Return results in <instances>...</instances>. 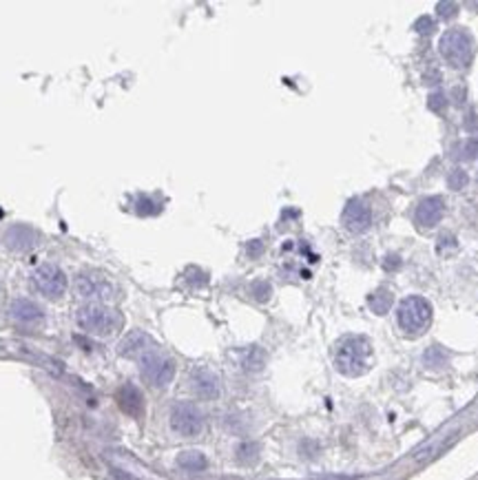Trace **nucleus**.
<instances>
[{
	"label": "nucleus",
	"instance_id": "1",
	"mask_svg": "<svg viewBox=\"0 0 478 480\" xmlns=\"http://www.w3.org/2000/svg\"><path fill=\"white\" fill-rule=\"evenodd\" d=\"M372 363H374V347L366 337L350 335V337H343L335 345V368L343 376L366 374L372 368Z\"/></svg>",
	"mask_w": 478,
	"mask_h": 480
},
{
	"label": "nucleus",
	"instance_id": "2",
	"mask_svg": "<svg viewBox=\"0 0 478 480\" xmlns=\"http://www.w3.org/2000/svg\"><path fill=\"white\" fill-rule=\"evenodd\" d=\"M438 49H441V56L448 60V64H452L454 69H467L476 54V42L470 31H465L463 27H456V29H448L441 36Z\"/></svg>",
	"mask_w": 478,
	"mask_h": 480
},
{
	"label": "nucleus",
	"instance_id": "3",
	"mask_svg": "<svg viewBox=\"0 0 478 480\" xmlns=\"http://www.w3.org/2000/svg\"><path fill=\"white\" fill-rule=\"evenodd\" d=\"M78 323L89 335L111 337L120 330L122 317H120V312H115L102 304H89L78 310Z\"/></svg>",
	"mask_w": 478,
	"mask_h": 480
},
{
	"label": "nucleus",
	"instance_id": "4",
	"mask_svg": "<svg viewBox=\"0 0 478 480\" xmlns=\"http://www.w3.org/2000/svg\"><path fill=\"white\" fill-rule=\"evenodd\" d=\"M397 319L407 337H419L432 323V306L423 296H407L399 306Z\"/></svg>",
	"mask_w": 478,
	"mask_h": 480
},
{
	"label": "nucleus",
	"instance_id": "5",
	"mask_svg": "<svg viewBox=\"0 0 478 480\" xmlns=\"http://www.w3.org/2000/svg\"><path fill=\"white\" fill-rule=\"evenodd\" d=\"M140 363H142V376L146 378V383H151L153 388H167L175 378V361L157 350L144 354Z\"/></svg>",
	"mask_w": 478,
	"mask_h": 480
},
{
	"label": "nucleus",
	"instance_id": "6",
	"mask_svg": "<svg viewBox=\"0 0 478 480\" xmlns=\"http://www.w3.org/2000/svg\"><path fill=\"white\" fill-rule=\"evenodd\" d=\"M171 427H173V432H177L179 436L193 438L197 434H202L204 416L193 403H177L171 409Z\"/></svg>",
	"mask_w": 478,
	"mask_h": 480
},
{
	"label": "nucleus",
	"instance_id": "7",
	"mask_svg": "<svg viewBox=\"0 0 478 480\" xmlns=\"http://www.w3.org/2000/svg\"><path fill=\"white\" fill-rule=\"evenodd\" d=\"M31 279H34L36 288L44 296H49V299H60L64 290H67V275L58 266H54V263H42V266H38L34 275H31Z\"/></svg>",
	"mask_w": 478,
	"mask_h": 480
},
{
	"label": "nucleus",
	"instance_id": "8",
	"mask_svg": "<svg viewBox=\"0 0 478 480\" xmlns=\"http://www.w3.org/2000/svg\"><path fill=\"white\" fill-rule=\"evenodd\" d=\"M76 290L80 296H85V299L109 301L113 296V286L100 272H80L76 279Z\"/></svg>",
	"mask_w": 478,
	"mask_h": 480
},
{
	"label": "nucleus",
	"instance_id": "9",
	"mask_svg": "<svg viewBox=\"0 0 478 480\" xmlns=\"http://www.w3.org/2000/svg\"><path fill=\"white\" fill-rule=\"evenodd\" d=\"M189 380H191L193 392L200 396V399H204V401H215L220 396V392H222L217 374L213 370H208V368H195L191 372Z\"/></svg>",
	"mask_w": 478,
	"mask_h": 480
},
{
	"label": "nucleus",
	"instance_id": "10",
	"mask_svg": "<svg viewBox=\"0 0 478 480\" xmlns=\"http://www.w3.org/2000/svg\"><path fill=\"white\" fill-rule=\"evenodd\" d=\"M115 401H118L120 409L131 419H142L144 416V394L140 388L133 383H124L118 394H115Z\"/></svg>",
	"mask_w": 478,
	"mask_h": 480
},
{
	"label": "nucleus",
	"instance_id": "11",
	"mask_svg": "<svg viewBox=\"0 0 478 480\" xmlns=\"http://www.w3.org/2000/svg\"><path fill=\"white\" fill-rule=\"evenodd\" d=\"M343 226L350 230V233H366L372 224V212L364 202H348V206L343 208Z\"/></svg>",
	"mask_w": 478,
	"mask_h": 480
},
{
	"label": "nucleus",
	"instance_id": "12",
	"mask_svg": "<svg viewBox=\"0 0 478 480\" xmlns=\"http://www.w3.org/2000/svg\"><path fill=\"white\" fill-rule=\"evenodd\" d=\"M5 241L11 251L27 253V251H34V248L38 246V233L27 224H16L7 230Z\"/></svg>",
	"mask_w": 478,
	"mask_h": 480
},
{
	"label": "nucleus",
	"instance_id": "13",
	"mask_svg": "<svg viewBox=\"0 0 478 480\" xmlns=\"http://www.w3.org/2000/svg\"><path fill=\"white\" fill-rule=\"evenodd\" d=\"M151 350H155L153 339L148 337L142 330H133V332H129L122 343H120V354L126 359H142L144 354H148Z\"/></svg>",
	"mask_w": 478,
	"mask_h": 480
},
{
	"label": "nucleus",
	"instance_id": "14",
	"mask_svg": "<svg viewBox=\"0 0 478 480\" xmlns=\"http://www.w3.org/2000/svg\"><path fill=\"white\" fill-rule=\"evenodd\" d=\"M443 212H445V202L441 197H427L417 206V215L414 220L421 228H432L443 220Z\"/></svg>",
	"mask_w": 478,
	"mask_h": 480
},
{
	"label": "nucleus",
	"instance_id": "15",
	"mask_svg": "<svg viewBox=\"0 0 478 480\" xmlns=\"http://www.w3.org/2000/svg\"><path fill=\"white\" fill-rule=\"evenodd\" d=\"M11 317L20 323H40L44 319V312L38 304L29 299H16L11 301Z\"/></svg>",
	"mask_w": 478,
	"mask_h": 480
},
{
	"label": "nucleus",
	"instance_id": "16",
	"mask_svg": "<svg viewBox=\"0 0 478 480\" xmlns=\"http://www.w3.org/2000/svg\"><path fill=\"white\" fill-rule=\"evenodd\" d=\"M263 366H266V352H263L261 347L251 345L241 352V368L246 372H259Z\"/></svg>",
	"mask_w": 478,
	"mask_h": 480
},
{
	"label": "nucleus",
	"instance_id": "17",
	"mask_svg": "<svg viewBox=\"0 0 478 480\" xmlns=\"http://www.w3.org/2000/svg\"><path fill=\"white\" fill-rule=\"evenodd\" d=\"M177 465L186 472H204L208 467V460L202 452L197 450H186L177 456Z\"/></svg>",
	"mask_w": 478,
	"mask_h": 480
},
{
	"label": "nucleus",
	"instance_id": "18",
	"mask_svg": "<svg viewBox=\"0 0 478 480\" xmlns=\"http://www.w3.org/2000/svg\"><path fill=\"white\" fill-rule=\"evenodd\" d=\"M392 292L386 290V288H378L376 292L370 294V299H368V306L374 314H388L390 308H392Z\"/></svg>",
	"mask_w": 478,
	"mask_h": 480
},
{
	"label": "nucleus",
	"instance_id": "19",
	"mask_svg": "<svg viewBox=\"0 0 478 480\" xmlns=\"http://www.w3.org/2000/svg\"><path fill=\"white\" fill-rule=\"evenodd\" d=\"M257 456H259V445L253 443V440H244L237 447V460L239 462H255Z\"/></svg>",
	"mask_w": 478,
	"mask_h": 480
},
{
	"label": "nucleus",
	"instance_id": "20",
	"mask_svg": "<svg viewBox=\"0 0 478 480\" xmlns=\"http://www.w3.org/2000/svg\"><path fill=\"white\" fill-rule=\"evenodd\" d=\"M458 160H476L478 157V138H467L463 144L456 148Z\"/></svg>",
	"mask_w": 478,
	"mask_h": 480
},
{
	"label": "nucleus",
	"instance_id": "21",
	"mask_svg": "<svg viewBox=\"0 0 478 480\" xmlns=\"http://www.w3.org/2000/svg\"><path fill=\"white\" fill-rule=\"evenodd\" d=\"M423 361H425V366H430V368H443L445 363H448V354H445L438 345H434L425 352Z\"/></svg>",
	"mask_w": 478,
	"mask_h": 480
},
{
	"label": "nucleus",
	"instance_id": "22",
	"mask_svg": "<svg viewBox=\"0 0 478 480\" xmlns=\"http://www.w3.org/2000/svg\"><path fill=\"white\" fill-rule=\"evenodd\" d=\"M450 188H454V191H460L463 188L465 184H467V173L465 171H460V169H454L452 173H450Z\"/></svg>",
	"mask_w": 478,
	"mask_h": 480
},
{
	"label": "nucleus",
	"instance_id": "23",
	"mask_svg": "<svg viewBox=\"0 0 478 480\" xmlns=\"http://www.w3.org/2000/svg\"><path fill=\"white\" fill-rule=\"evenodd\" d=\"M136 210H138L140 215H155V212H160V206H157L153 200H148V197H140Z\"/></svg>",
	"mask_w": 478,
	"mask_h": 480
},
{
	"label": "nucleus",
	"instance_id": "24",
	"mask_svg": "<svg viewBox=\"0 0 478 480\" xmlns=\"http://www.w3.org/2000/svg\"><path fill=\"white\" fill-rule=\"evenodd\" d=\"M270 286L266 284V281H259V284L253 286V294H255V299L257 301H268L270 299Z\"/></svg>",
	"mask_w": 478,
	"mask_h": 480
},
{
	"label": "nucleus",
	"instance_id": "25",
	"mask_svg": "<svg viewBox=\"0 0 478 480\" xmlns=\"http://www.w3.org/2000/svg\"><path fill=\"white\" fill-rule=\"evenodd\" d=\"M414 29L419 31V34H432L434 31V20L432 18H427V16H423V18H419L417 23H414Z\"/></svg>",
	"mask_w": 478,
	"mask_h": 480
},
{
	"label": "nucleus",
	"instance_id": "26",
	"mask_svg": "<svg viewBox=\"0 0 478 480\" xmlns=\"http://www.w3.org/2000/svg\"><path fill=\"white\" fill-rule=\"evenodd\" d=\"M427 107H430L434 113H441V111H445V107H448V102H445V95H441V93H434V95H430V100H427Z\"/></svg>",
	"mask_w": 478,
	"mask_h": 480
},
{
	"label": "nucleus",
	"instance_id": "27",
	"mask_svg": "<svg viewBox=\"0 0 478 480\" xmlns=\"http://www.w3.org/2000/svg\"><path fill=\"white\" fill-rule=\"evenodd\" d=\"M438 13L443 16V18H454V16L458 13V5L456 3H438Z\"/></svg>",
	"mask_w": 478,
	"mask_h": 480
},
{
	"label": "nucleus",
	"instance_id": "28",
	"mask_svg": "<svg viewBox=\"0 0 478 480\" xmlns=\"http://www.w3.org/2000/svg\"><path fill=\"white\" fill-rule=\"evenodd\" d=\"M111 476H113L115 480H142V478H138V476H133V474H129V472H124V469H118V467H111Z\"/></svg>",
	"mask_w": 478,
	"mask_h": 480
},
{
	"label": "nucleus",
	"instance_id": "29",
	"mask_svg": "<svg viewBox=\"0 0 478 480\" xmlns=\"http://www.w3.org/2000/svg\"><path fill=\"white\" fill-rule=\"evenodd\" d=\"M261 251H263V246H261V241H257V239L249 246V253H251V257H257Z\"/></svg>",
	"mask_w": 478,
	"mask_h": 480
},
{
	"label": "nucleus",
	"instance_id": "30",
	"mask_svg": "<svg viewBox=\"0 0 478 480\" xmlns=\"http://www.w3.org/2000/svg\"><path fill=\"white\" fill-rule=\"evenodd\" d=\"M319 480H354L352 476H323Z\"/></svg>",
	"mask_w": 478,
	"mask_h": 480
},
{
	"label": "nucleus",
	"instance_id": "31",
	"mask_svg": "<svg viewBox=\"0 0 478 480\" xmlns=\"http://www.w3.org/2000/svg\"><path fill=\"white\" fill-rule=\"evenodd\" d=\"M474 118H476V115H474V113H472V115H470V120H467V122H465V126H467V128H470V131H472V128H478V122H476V120H474Z\"/></svg>",
	"mask_w": 478,
	"mask_h": 480
}]
</instances>
